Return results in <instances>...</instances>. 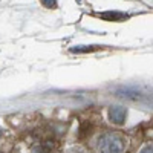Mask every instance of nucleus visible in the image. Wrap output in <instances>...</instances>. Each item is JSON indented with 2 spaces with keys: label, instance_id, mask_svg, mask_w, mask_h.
Wrapping results in <instances>:
<instances>
[{
  "label": "nucleus",
  "instance_id": "obj_1",
  "mask_svg": "<svg viewBox=\"0 0 153 153\" xmlns=\"http://www.w3.org/2000/svg\"><path fill=\"white\" fill-rule=\"evenodd\" d=\"M97 150L98 153H123L124 141L121 136L115 135V133H104L98 139Z\"/></svg>",
  "mask_w": 153,
  "mask_h": 153
},
{
  "label": "nucleus",
  "instance_id": "obj_2",
  "mask_svg": "<svg viewBox=\"0 0 153 153\" xmlns=\"http://www.w3.org/2000/svg\"><path fill=\"white\" fill-rule=\"evenodd\" d=\"M126 115H127L126 109H124V107H120V106L112 107V109L109 110V118H110V121L115 123V124H123L124 120H126Z\"/></svg>",
  "mask_w": 153,
  "mask_h": 153
},
{
  "label": "nucleus",
  "instance_id": "obj_3",
  "mask_svg": "<svg viewBox=\"0 0 153 153\" xmlns=\"http://www.w3.org/2000/svg\"><path fill=\"white\" fill-rule=\"evenodd\" d=\"M101 19L104 20H109V22H121L124 19H127L126 14L123 12H117V11H107V12H103V14H100Z\"/></svg>",
  "mask_w": 153,
  "mask_h": 153
},
{
  "label": "nucleus",
  "instance_id": "obj_4",
  "mask_svg": "<svg viewBox=\"0 0 153 153\" xmlns=\"http://www.w3.org/2000/svg\"><path fill=\"white\" fill-rule=\"evenodd\" d=\"M95 49H98V48H72L71 51L72 52H92V51H95Z\"/></svg>",
  "mask_w": 153,
  "mask_h": 153
},
{
  "label": "nucleus",
  "instance_id": "obj_5",
  "mask_svg": "<svg viewBox=\"0 0 153 153\" xmlns=\"http://www.w3.org/2000/svg\"><path fill=\"white\" fill-rule=\"evenodd\" d=\"M42 3L46 6V8H55V0H42Z\"/></svg>",
  "mask_w": 153,
  "mask_h": 153
},
{
  "label": "nucleus",
  "instance_id": "obj_6",
  "mask_svg": "<svg viewBox=\"0 0 153 153\" xmlns=\"http://www.w3.org/2000/svg\"><path fill=\"white\" fill-rule=\"evenodd\" d=\"M68 153H87V152L83 150V149H78V147H74V149H71Z\"/></svg>",
  "mask_w": 153,
  "mask_h": 153
},
{
  "label": "nucleus",
  "instance_id": "obj_7",
  "mask_svg": "<svg viewBox=\"0 0 153 153\" xmlns=\"http://www.w3.org/2000/svg\"><path fill=\"white\" fill-rule=\"evenodd\" d=\"M141 153H153V146H152V147H146Z\"/></svg>",
  "mask_w": 153,
  "mask_h": 153
},
{
  "label": "nucleus",
  "instance_id": "obj_8",
  "mask_svg": "<svg viewBox=\"0 0 153 153\" xmlns=\"http://www.w3.org/2000/svg\"><path fill=\"white\" fill-rule=\"evenodd\" d=\"M0 136H2V129H0Z\"/></svg>",
  "mask_w": 153,
  "mask_h": 153
}]
</instances>
